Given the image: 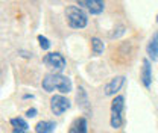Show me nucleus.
<instances>
[{"mask_svg":"<svg viewBox=\"0 0 158 133\" xmlns=\"http://www.w3.org/2000/svg\"><path fill=\"white\" fill-rule=\"evenodd\" d=\"M41 86L46 92H55L58 91L61 94H69L72 92V80L67 76H62L61 73H49L43 77L41 80Z\"/></svg>","mask_w":158,"mask_h":133,"instance_id":"1","label":"nucleus"},{"mask_svg":"<svg viewBox=\"0 0 158 133\" xmlns=\"http://www.w3.org/2000/svg\"><path fill=\"white\" fill-rule=\"evenodd\" d=\"M65 18L72 29H84L88 24L87 12L78 5H70L65 8Z\"/></svg>","mask_w":158,"mask_h":133,"instance_id":"2","label":"nucleus"},{"mask_svg":"<svg viewBox=\"0 0 158 133\" xmlns=\"http://www.w3.org/2000/svg\"><path fill=\"white\" fill-rule=\"evenodd\" d=\"M123 111H125V97L116 95L111 101V115H110V124L113 129H120L123 126L125 123Z\"/></svg>","mask_w":158,"mask_h":133,"instance_id":"3","label":"nucleus"},{"mask_svg":"<svg viewBox=\"0 0 158 133\" xmlns=\"http://www.w3.org/2000/svg\"><path fill=\"white\" fill-rule=\"evenodd\" d=\"M43 62H44V64H46L49 68L55 70V73H61V71L65 68V65H67L65 57L62 56L61 53H58V52L47 53L46 56L43 57Z\"/></svg>","mask_w":158,"mask_h":133,"instance_id":"4","label":"nucleus"},{"mask_svg":"<svg viewBox=\"0 0 158 133\" xmlns=\"http://www.w3.org/2000/svg\"><path fill=\"white\" fill-rule=\"evenodd\" d=\"M70 106H72L70 100H69L67 97H64L62 94L53 95V97L50 98V111H52V114L56 115V116L62 115L65 111H69Z\"/></svg>","mask_w":158,"mask_h":133,"instance_id":"5","label":"nucleus"},{"mask_svg":"<svg viewBox=\"0 0 158 133\" xmlns=\"http://www.w3.org/2000/svg\"><path fill=\"white\" fill-rule=\"evenodd\" d=\"M79 6L87 9L91 15H99L105 9V2L103 0H79Z\"/></svg>","mask_w":158,"mask_h":133,"instance_id":"6","label":"nucleus"},{"mask_svg":"<svg viewBox=\"0 0 158 133\" xmlns=\"http://www.w3.org/2000/svg\"><path fill=\"white\" fill-rule=\"evenodd\" d=\"M125 80H126V77L125 76H116L113 77L106 85H105V88H103V91H105V95H108V97H116L118 91L122 89V86L125 85Z\"/></svg>","mask_w":158,"mask_h":133,"instance_id":"7","label":"nucleus"},{"mask_svg":"<svg viewBox=\"0 0 158 133\" xmlns=\"http://www.w3.org/2000/svg\"><path fill=\"white\" fill-rule=\"evenodd\" d=\"M140 79H141V83L144 88H151V85H152V65H151V61L148 57L143 59Z\"/></svg>","mask_w":158,"mask_h":133,"instance_id":"8","label":"nucleus"},{"mask_svg":"<svg viewBox=\"0 0 158 133\" xmlns=\"http://www.w3.org/2000/svg\"><path fill=\"white\" fill-rule=\"evenodd\" d=\"M146 53H148V59L152 62L158 59V32H155L151 37L148 45H146Z\"/></svg>","mask_w":158,"mask_h":133,"instance_id":"9","label":"nucleus"},{"mask_svg":"<svg viewBox=\"0 0 158 133\" xmlns=\"http://www.w3.org/2000/svg\"><path fill=\"white\" fill-rule=\"evenodd\" d=\"M67 133H88V121H87V118L85 116H78L72 123V126H70Z\"/></svg>","mask_w":158,"mask_h":133,"instance_id":"10","label":"nucleus"},{"mask_svg":"<svg viewBox=\"0 0 158 133\" xmlns=\"http://www.w3.org/2000/svg\"><path fill=\"white\" fill-rule=\"evenodd\" d=\"M76 103H78V106L82 111L90 112V100H88L87 91H85L82 86H78V91H76Z\"/></svg>","mask_w":158,"mask_h":133,"instance_id":"11","label":"nucleus"},{"mask_svg":"<svg viewBox=\"0 0 158 133\" xmlns=\"http://www.w3.org/2000/svg\"><path fill=\"white\" fill-rule=\"evenodd\" d=\"M56 129L55 121H49V119H43L35 124V133H53Z\"/></svg>","mask_w":158,"mask_h":133,"instance_id":"12","label":"nucleus"},{"mask_svg":"<svg viewBox=\"0 0 158 133\" xmlns=\"http://www.w3.org/2000/svg\"><path fill=\"white\" fill-rule=\"evenodd\" d=\"M90 42H91V52H93V55L99 56V55L103 53V50H105V44H103V41H102L100 38L93 37Z\"/></svg>","mask_w":158,"mask_h":133,"instance_id":"13","label":"nucleus"},{"mask_svg":"<svg viewBox=\"0 0 158 133\" xmlns=\"http://www.w3.org/2000/svg\"><path fill=\"white\" fill-rule=\"evenodd\" d=\"M11 126H12V129H23V130H29V124H27V121L24 119V118H21V116H15V118H11Z\"/></svg>","mask_w":158,"mask_h":133,"instance_id":"14","label":"nucleus"},{"mask_svg":"<svg viewBox=\"0 0 158 133\" xmlns=\"http://www.w3.org/2000/svg\"><path fill=\"white\" fill-rule=\"evenodd\" d=\"M37 39H38V44H40V47H41V50H49V49H50L52 44H50L49 38H46L44 35H38Z\"/></svg>","mask_w":158,"mask_h":133,"instance_id":"15","label":"nucleus"},{"mask_svg":"<svg viewBox=\"0 0 158 133\" xmlns=\"http://www.w3.org/2000/svg\"><path fill=\"white\" fill-rule=\"evenodd\" d=\"M125 29H126L125 26H118L117 29H114V32L111 33V38L114 39V38H118V37H122V35L125 33Z\"/></svg>","mask_w":158,"mask_h":133,"instance_id":"16","label":"nucleus"},{"mask_svg":"<svg viewBox=\"0 0 158 133\" xmlns=\"http://www.w3.org/2000/svg\"><path fill=\"white\" fill-rule=\"evenodd\" d=\"M37 114H38V111H37L35 108H31V109L26 111V116H27V118H34V116H37Z\"/></svg>","mask_w":158,"mask_h":133,"instance_id":"17","label":"nucleus"},{"mask_svg":"<svg viewBox=\"0 0 158 133\" xmlns=\"http://www.w3.org/2000/svg\"><path fill=\"white\" fill-rule=\"evenodd\" d=\"M19 53H20V56H23V57H31L32 56V55H29V53H27V52H24V50H20Z\"/></svg>","mask_w":158,"mask_h":133,"instance_id":"18","label":"nucleus"},{"mask_svg":"<svg viewBox=\"0 0 158 133\" xmlns=\"http://www.w3.org/2000/svg\"><path fill=\"white\" fill-rule=\"evenodd\" d=\"M11 133H27V130H23V129H12Z\"/></svg>","mask_w":158,"mask_h":133,"instance_id":"19","label":"nucleus"},{"mask_svg":"<svg viewBox=\"0 0 158 133\" xmlns=\"http://www.w3.org/2000/svg\"><path fill=\"white\" fill-rule=\"evenodd\" d=\"M29 98H34V95L32 94H24L23 95V100H29Z\"/></svg>","mask_w":158,"mask_h":133,"instance_id":"20","label":"nucleus"},{"mask_svg":"<svg viewBox=\"0 0 158 133\" xmlns=\"http://www.w3.org/2000/svg\"><path fill=\"white\" fill-rule=\"evenodd\" d=\"M155 21H157V23H158V14H157V20H155Z\"/></svg>","mask_w":158,"mask_h":133,"instance_id":"21","label":"nucleus"},{"mask_svg":"<svg viewBox=\"0 0 158 133\" xmlns=\"http://www.w3.org/2000/svg\"><path fill=\"white\" fill-rule=\"evenodd\" d=\"M0 74H2V71H0Z\"/></svg>","mask_w":158,"mask_h":133,"instance_id":"22","label":"nucleus"}]
</instances>
